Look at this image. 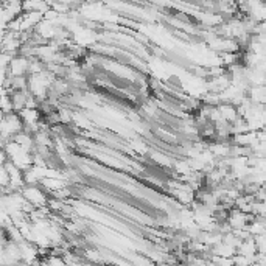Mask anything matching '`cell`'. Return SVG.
Masks as SVG:
<instances>
[{
    "instance_id": "11",
    "label": "cell",
    "mask_w": 266,
    "mask_h": 266,
    "mask_svg": "<svg viewBox=\"0 0 266 266\" xmlns=\"http://www.w3.org/2000/svg\"><path fill=\"white\" fill-rule=\"evenodd\" d=\"M9 185V177L5 165H0V188H6Z\"/></svg>"
},
{
    "instance_id": "10",
    "label": "cell",
    "mask_w": 266,
    "mask_h": 266,
    "mask_svg": "<svg viewBox=\"0 0 266 266\" xmlns=\"http://www.w3.org/2000/svg\"><path fill=\"white\" fill-rule=\"evenodd\" d=\"M151 159H153L154 162L159 165H170V162H172V160H170L165 154H160V153H153L151 154Z\"/></svg>"
},
{
    "instance_id": "3",
    "label": "cell",
    "mask_w": 266,
    "mask_h": 266,
    "mask_svg": "<svg viewBox=\"0 0 266 266\" xmlns=\"http://www.w3.org/2000/svg\"><path fill=\"white\" fill-rule=\"evenodd\" d=\"M252 220H254V215L243 213L236 207H232L231 210L227 212L226 223L229 224V227L234 231V229H244V227L248 226Z\"/></svg>"
},
{
    "instance_id": "8",
    "label": "cell",
    "mask_w": 266,
    "mask_h": 266,
    "mask_svg": "<svg viewBox=\"0 0 266 266\" xmlns=\"http://www.w3.org/2000/svg\"><path fill=\"white\" fill-rule=\"evenodd\" d=\"M0 111H2L5 116L14 112L13 104H11V98H9V93L5 89H0Z\"/></svg>"
},
{
    "instance_id": "2",
    "label": "cell",
    "mask_w": 266,
    "mask_h": 266,
    "mask_svg": "<svg viewBox=\"0 0 266 266\" xmlns=\"http://www.w3.org/2000/svg\"><path fill=\"white\" fill-rule=\"evenodd\" d=\"M21 195L25 201L28 204H31L34 208L47 206V201H49V196H47V193L39 185H25L21 190Z\"/></svg>"
},
{
    "instance_id": "9",
    "label": "cell",
    "mask_w": 266,
    "mask_h": 266,
    "mask_svg": "<svg viewBox=\"0 0 266 266\" xmlns=\"http://www.w3.org/2000/svg\"><path fill=\"white\" fill-rule=\"evenodd\" d=\"M41 266H67L62 257H55V255H47L41 260Z\"/></svg>"
},
{
    "instance_id": "7",
    "label": "cell",
    "mask_w": 266,
    "mask_h": 266,
    "mask_svg": "<svg viewBox=\"0 0 266 266\" xmlns=\"http://www.w3.org/2000/svg\"><path fill=\"white\" fill-rule=\"evenodd\" d=\"M236 254L243 255V257H246V259H252V260H254V255L257 254V249H255L254 240H252V238H248V240L241 241L238 248H236Z\"/></svg>"
},
{
    "instance_id": "6",
    "label": "cell",
    "mask_w": 266,
    "mask_h": 266,
    "mask_svg": "<svg viewBox=\"0 0 266 266\" xmlns=\"http://www.w3.org/2000/svg\"><path fill=\"white\" fill-rule=\"evenodd\" d=\"M13 140L16 142V144L19 145V147H22L24 149H27V151H33V148H34V140H33V136L31 134H28V132H25V131H21L19 134H16L14 137H13Z\"/></svg>"
},
{
    "instance_id": "4",
    "label": "cell",
    "mask_w": 266,
    "mask_h": 266,
    "mask_svg": "<svg viewBox=\"0 0 266 266\" xmlns=\"http://www.w3.org/2000/svg\"><path fill=\"white\" fill-rule=\"evenodd\" d=\"M28 64H30V59H27L25 56H14L8 65V78L28 77Z\"/></svg>"
},
{
    "instance_id": "5",
    "label": "cell",
    "mask_w": 266,
    "mask_h": 266,
    "mask_svg": "<svg viewBox=\"0 0 266 266\" xmlns=\"http://www.w3.org/2000/svg\"><path fill=\"white\" fill-rule=\"evenodd\" d=\"M218 112H220L221 116V120H224L226 123H229V125H232V123L238 118V114H236V108L234 106V104L231 103H220L216 106Z\"/></svg>"
},
{
    "instance_id": "1",
    "label": "cell",
    "mask_w": 266,
    "mask_h": 266,
    "mask_svg": "<svg viewBox=\"0 0 266 266\" xmlns=\"http://www.w3.org/2000/svg\"><path fill=\"white\" fill-rule=\"evenodd\" d=\"M21 131H24V123L16 112L5 116L2 123H0V139H2L5 144L9 140H13V137L19 134Z\"/></svg>"
},
{
    "instance_id": "12",
    "label": "cell",
    "mask_w": 266,
    "mask_h": 266,
    "mask_svg": "<svg viewBox=\"0 0 266 266\" xmlns=\"http://www.w3.org/2000/svg\"><path fill=\"white\" fill-rule=\"evenodd\" d=\"M5 162H6V154L3 148H0V165H5Z\"/></svg>"
},
{
    "instance_id": "13",
    "label": "cell",
    "mask_w": 266,
    "mask_h": 266,
    "mask_svg": "<svg viewBox=\"0 0 266 266\" xmlns=\"http://www.w3.org/2000/svg\"><path fill=\"white\" fill-rule=\"evenodd\" d=\"M2 9H3V5H2V3H0V13H2Z\"/></svg>"
}]
</instances>
